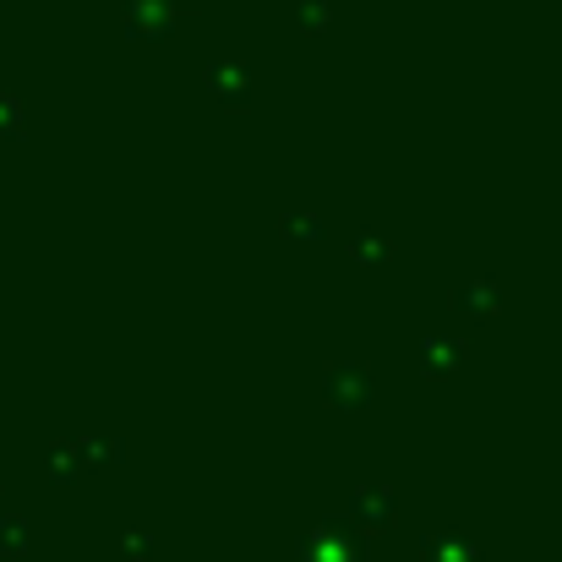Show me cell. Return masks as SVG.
<instances>
[{
  "label": "cell",
  "mask_w": 562,
  "mask_h": 562,
  "mask_svg": "<svg viewBox=\"0 0 562 562\" xmlns=\"http://www.w3.org/2000/svg\"><path fill=\"white\" fill-rule=\"evenodd\" d=\"M323 398L334 409H367L372 404V372L361 361H334L323 372Z\"/></svg>",
  "instance_id": "1"
},
{
  "label": "cell",
  "mask_w": 562,
  "mask_h": 562,
  "mask_svg": "<svg viewBox=\"0 0 562 562\" xmlns=\"http://www.w3.org/2000/svg\"><path fill=\"white\" fill-rule=\"evenodd\" d=\"M207 93H213L224 110L251 104V66H246V60H235V55L213 60V66H207Z\"/></svg>",
  "instance_id": "2"
},
{
  "label": "cell",
  "mask_w": 562,
  "mask_h": 562,
  "mask_svg": "<svg viewBox=\"0 0 562 562\" xmlns=\"http://www.w3.org/2000/svg\"><path fill=\"white\" fill-rule=\"evenodd\" d=\"M453 312H459V317H470V323H492V317L503 312V284H497L492 273L464 279V284L453 290Z\"/></svg>",
  "instance_id": "3"
},
{
  "label": "cell",
  "mask_w": 562,
  "mask_h": 562,
  "mask_svg": "<svg viewBox=\"0 0 562 562\" xmlns=\"http://www.w3.org/2000/svg\"><path fill=\"white\" fill-rule=\"evenodd\" d=\"M181 5L176 0H126V38H165L176 27Z\"/></svg>",
  "instance_id": "4"
},
{
  "label": "cell",
  "mask_w": 562,
  "mask_h": 562,
  "mask_svg": "<svg viewBox=\"0 0 562 562\" xmlns=\"http://www.w3.org/2000/svg\"><path fill=\"white\" fill-rule=\"evenodd\" d=\"M464 367V339L459 334H426L420 339V372L426 376H448Z\"/></svg>",
  "instance_id": "5"
},
{
  "label": "cell",
  "mask_w": 562,
  "mask_h": 562,
  "mask_svg": "<svg viewBox=\"0 0 562 562\" xmlns=\"http://www.w3.org/2000/svg\"><path fill=\"white\" fill-rule=\"evenodd\" d=\"M350 508H356L367 525H376V530H387V525H393V492H387V486H361Z\"/></svg>",
  "instance_id": "6"
},
{
  "label": "cell",
  "mask_w": 562,
  "mask_h": 562,
  "mask_svg": "<svg viewBox=\"0 0 562 562\" xmlns=\"http://www.w3.org/2000/svg\"><path fill=\"white\" fill-rule=\"evenodd\" d=\"M350 257H356L361 268H376V262H387V257H393V240H387V235H376L372 224H361V229L350 235Z\"/></svg>",
  "instance_id": "7"
},
{
  "label": "cell",
  "mask_w": 562,
  "mask_h": 562,
  "mask_svg": "<svg viewBox=\"0 0 562 562\" xmlns=\"http://www.w3.org/2000/svg\"><path fill=\"white\" fill-rule=\"evenodd\" d=\"M279 235H284V240H323L328 224H323V213L295 207V213H279Z\"/></svg>",
  "instance_id": "8"
},
{
  "label": "cell",
  "mask_w": 562,
  "mask_h": 562,
  "mask_svg": "<svg viewBox=\"0 0 562 562\" xmlns=\"http://www.w3.org/2000/svg\"><path fill=\"white\" fill-rule=\"evenodd\" d=\"M295 5H301V16H295V22H301L306 33H323V27L334 22V0H295Z\"/></svg>",
  "instance_id": "9"
},
{
  "label": "cell",
  "mask_w": 562,
  "mask_h": 562,
  "mask_svg": "<svg viewBox=\"0 0 562 562\" xmlns=\"http://www.w3.org/2000/svg\"><path fill=\"white\" fill-rule=\"evenodd\" d=\"M77 453H88L93 464H110V459H121V442H110V437H93L88 448H77Z\"/></svg>",
  "instance_id": "10"
}]
</instances>
